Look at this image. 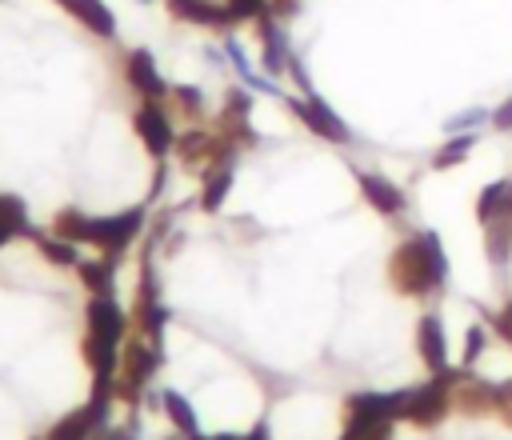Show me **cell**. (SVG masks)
Returning a JSON list of instances; mask_svg holds the SVG:
<instances>
[{"label":"cell","instance_id":"cell-22","mask_svg":"<svg viewBox=\"0 0 512 440\" xmlns=\"http://www.w3.org/2000/svg\"><path fill=\"white\" fill-rule=\"evenodd\" d=\"M472 148H476V136L472 132H452L436 152H432V168H440V172H448V168H460L468 156H472Z\"/></svg>","mask_w":512,"mask_h":440},{"label":"cell","instance_id":"cell-2","mask_svg":"<svg viewBox=\"0 0 512 440\" xmlns=\"http://www.w3.org/2000/svg\"><path fill=\"white\" fill-rule=\"evenodd\" d=\"M124 336H128V312L112 296H88L80 352H84V360L92 368V380H116Z\"/></svg>","mask_w":512,"mask_h":440},{"label":"cell","instance_id":"cell-25","mask_svg":"<svg viewBox=\"0 0 512 440\" xmlns=\"http://www.w3.org/2000/svg\"><path fill=\"white\" fill-rule=\"evenodd\" d=\"M340 440H392V420H372V416L344 412V432H340Z\"/></svg>","mask_w":512,"mask_h":440},{"label":"cell","instance_id":"cell-24","mask_svg":"<svg viewBox=\"0 0 512 440\" xmlns=\"http://www.w3.org/2000/svg\"><path fill=\"white\" fill-rule=\"evenodd\" d=\"M20 232H32V228H28V208H24L20 196L0 192V248H4L12 236H20Z\"/></svg>","mask_w":512,"mask_h":440},{"label":"cell","instance_id":"cell-38","mask_svg":"<svg viewBox=\"0 0 512 440\" xmlns=\"http://www.w3.org/2000/svg\"><path fill=\"white\" fill-rule=\"evenodd\" d=\"M192 440H228V436H192Z\"/></svg>","mask_w":512,"mask_h":440},{"label":"cell","instance_id":"cell-11","mask_svg":"<svg viewBox=\"0 0 512 440\" xmlns=\"http://www.w3.org/2000/svg\"><path fill=\"white\" fill-rule=\"evenodd\" d=\"M452 408H460L464 416H492V412H496V384L480 380L472 368H456V380H452Z\"/></svg>","mask_w":512,"mask_h":440},{"label":"cell","instance_id":"cell-6","mask_svg":"<svg viewBox=\"0 0 512 440\" xmlns=\"http://www.w3.org/2000/svg\"><path fill=\"white\" fill-rule=\"evenodd\" d=\"M156 368H160V352H156V344L152 340H128L124 344V352H120V372H116V392L128 400V404H136V396L148 388V380L156 376Z\"/></svg>","mask_w":512,"mask_h":440},{"label":"cell","instance_id":"cell-35","mask_svg":"<svg viewBox=\"0 0 512 440\" xmlns=\"http://www.w3.org/2000/svg\"><path fill=\"white\" fill-rule=\"evenodd\" d=\"M480 120H484V112H468V116H456L448 128H452V132H460V128H472V124H480Z\"/></svg>","mask_w":512,"mask_h":440},{"label":"cell","instance_id":"cell-1","mask_svg":"<svg viewBox=\"0 0 512 440\" xmlns=\"http://www.w3.org/2000/svg\"><path fill=\"white\" fill-rule=\"evenodd\" d=\"M388 284L400 296H436L448 284V256L436 232H416L408 240H400L388 256Z\"/></svg>","mask_w":512,"mask_h":440},{"label":"cell","instance_id":"cell-15","mask_svg":"<svg viewBox=\"0 0 512 440\" xmlns=\"http://www.w3.org/2000/svg\"><path fill=\"white\" fill-rule=\"evenodd\" d=\"M168 12L184 24H196V28H232V16L224 8V0H168Z\"/></svg>","mask_w":512,"mask_h":440},{"label":"cell","instance_id":"cell-16","mask_svg":"<svg viewBox=\"0 0 512 440\" xmlns=\"http://www.w3.org/2000/svg\"><path fill=\"white\" fill-rule=\"evenodd\" d=\"M80 28H88L92 36H100V40H112L116 36V16H112V8L104 4V0H56Z\"/></svg>","mask_w":512,"mask_h":440},{"label":"cell","instance_id":"cell-3","mask_svg":"<svg viewBox=\"0 0 512 440\" xmlns=\"http://www.w3.org/2000/svg\"><path fill=\"white\" fill-rule=\"evenodd\" d=\"M144 220H148V208H144V204H140V208H128V212H116V216H88L80 244H92V248H100L108 260H116V256L140 236Z\"/></svg>","mask_w":512,"mask_h":440},{"label":"cell","instance_id":"cell-17","mask_svg":"<svg viewBox=\"0 0 512 440\" xmlns=\"http://www.w3.org/2000/svg\"><path fill=\"white\" fill-rule=\"evenodd\" d=\"M260 64H264V72L268 76H284L288 72V60H292V52H288V44H284V36H280V24H276V16L272 12H264L260 20Z\"/></svg>","mask_w":512,"mask_h":440},{"label":"cell","instance_id":"cell-29","mask_svg":"<svg viewBox=\"0 0 512 440\" xmlns=\"http://www.w3.org/2000/svg\"><path fill=\"white\" fill-rule=\"evenodd\" d=\"M484 348H488V332L476 324V328H468V336H464V352H460V368H472L480 356H484Z\"/></svg>","mask_w":512,"mask_h":440},{"label":"cell","instance_id":"cell-36","mask_svg":"<svg viewBox=\"0 0 512 440\" xmlns=\"http://www.w3.org/2000/svg\"><path fill=\"white\" fill-rule=\"evenodd\" d=\"M228 440H272V436H268V428H264V424H256L252 432H244V436H228Z\"/></svg>","mask_w":512,"mask_h":440},{"label":"cell","instance_id":"cell-18","mask_svg":"<svg viewBox=\"0 0 512 440\" xmlns=\"http://www.w3.org/2000/svg\"><path fill=\"white\" fill-rule=\"evenodd\" d=\"M232 180H236V156L212 164L208 172H200V208L204 212H220L228 192H232Z\"/></svg>","mask_w":512,"mask_h":440},{"label":"cell","instance_id":"cell-8","mask_svg":"<svg viewBox=\"0 0 512 440\" xmlns=\"http://www.w3.org/2000/svg\"><path fill=\"white\" fill-rule=\"evenodd\" d=\"M164 320H168V308L160 304V280H156V268H152V264H144V268H140V284H136L132 324L140 328V336H148L152 344H160Z\"/></svg>","mask_w":512,"mask_h":440},{"label":"cell","instance_id":"cell-31","mask_svg":"<svg viewBox=\"0 0 512 440\" xmlns=\"http://www.w3.org/2000/svg\"><path fill=\"white\" fill-rule=\"evenodd\" d=\"M496 416L512 428V380H500L496 384Z\"/></svg>","mask_w":512,"mask_h":440},{"label":"cell","instance_id":"cell-20","mask_svg":"<svg viewBox=\"0 0 512 440\" xmlns=\"http://www.w3.org/2000/svg\"><path fill=\"white\" fill-rule=\"evenodd\" d=\"M80 272V284L88 288V296H112V288H116V272H112V260L104 256V260H80L76 264Z\"/></svg>","mask_w":512,"mask_h":440},{"label":"cell","instance_id":"cell-28","mask_svg":"<svg viewBox=\"0 0 512 440\" xmlns=\"http://www.w3.org/2000/svg\"><path fill=\"white\" fill-rule=\"evenodd\" d=\"M84 224H88V216H84L80 208H60V212L52 216L48 232H52V236H60V240H72V244H80V236H84Z\"/></svg>","mask_w":512,"mask_h":440},{"label":"cell","instance_id":"cell-21","mask_svg":"<svg viewBox=\"0 0 512 440\" xmlns=\"http://www.w3.org/2000/svg\"><path fill=\"white\" fill-rule=\"evenodd\" d=\"M484 256L492 264H508L512 260V216H500V220L484 224Z\"/></svg>","mask_w":512,"mask_h":440},{"label":"cell","instance_id":"cell-32","mask_svg":"<svg viewBox=\"0 0 512 440\" xmlns=\"http://www.w3.org/2000/svg\"><path fill=\"white\" fill-rule=\"evenodd\" d=\"M492 332H496L504 344L512 340V300H504V304H500V312L492 316Z\"/></svg>","mask_w":512,"mask_h":440},{"label":"cell","instance_id":"cell-4","mask_svg":"<svg viewBox=\"0 0 512 440\" xmlns=\"http://www.w3.org/2000/svg\"><path fill=\"white\" fill-rule=\"evenodd\" d=\"M452 380H456V368L408 388V408H404V420L416 424V428H436L448 412H452Z\"/></svg>","mask_w":512,"mask_h":440},{"label":"cell","instance_id":"cell-39","mask_svg":"<svg viewBox=\"0 0 512 440\" xmlns=\"http://www.w3.org/2000/svg\"><path fill=\"white\" fill-rule=\"evenodd\" d=\"M508 344H512V340H508Z\"/></svg>","mask_w":512,"mask_h":440},{"label":"cell","instance_id":"cell-33","mask_svg":"<svg viewBox=\"0 0 512 440\" xmlns=\"http://www.w3.org/2000/svg\"><path fill=\"white\" fill-rule=\"evenodd\" d=\"M488 124H492L496 132H512V96H508V100L488 116Z\"/></svg>","mask_w":512,"mask_h":440},{"label":"cell","instance_id":"cell-37","mask_svg":"<svg viewBox=\"0 0 512 440\" xmlns=\"http://www.w3.org/2000/svg\"><path fill=\"white\" fill-rule=\"evenodd\" d=\"M96 440H136V436H128V432H104V436H96Z\"/></svg>","mask_w":512,"mask_h":440},{"label":"cell","instance_id":"cell-19","mask_svg":"<svg viewBox=\"0 0 512 440\" xmlns=\"http://www.w3.org/2000/svg\"><path fill=\"white\" fill-rule=\"evenodd\" d=\"M508 192H512V180H492L480 188L476 196V220L480 224H492L500 216H508Z\"/></svg>","mask_w":512,"mask_h":440},{"label":"cell","instance_id":"cell-34","mask_svg":"<svg viewBox=\"0 0 512 440\" xmlns=\"http://www.w3.org/2000/svg\"><path fill=\"white\" fill-rule=\"evenodd\" d=\"M296 8H300V0H268V12L280 16V20H288Z\"/></svg>","mask_w":512,"mask_h":440},{"label":"cell","instance_id":"cell-13","mask_svg":"<svg viewBox=\"0 0 512 440\" xmlns=\"http://www.w3.org/2000/svg\"><path fill=\"white\" fill-rule=\"evenodd\" d=\"M416 352L424 360V368L432 376L448 372V336H444V320L436 312H424L416 324Z\"/></svg>","mask_w":512,"mask_h":440},{"label":"cell","instance_id":"cell-14","mask_svg":"<svg viewBox=\"0 0 512 440\" xmlns=\"http://www.w3.org/2000/svg\"><path fill=\"white\" fill-rule=\"evenodd\" d=\"M356 188L368 200V208L380 212V216H400L408 208V196L400 192V184H392L380 172H356Z\"/></svg>","mask_w":512,"mask_h":440},{"label":"cell","instance_id":"cell-12","mask_svg":"<svg viewBox=\"0 0 512 440\" xmlns=\"http://www.w3.org/2000/svg\"><path fill=\"white\" fill-rule=\"evenodd\" d=\"M124 80H128V88H132L140 100H164V96H168V84H164V76L156 72V60H152L148 48L128 52V60H124Z\"/></svg>","mask_w":512,"mask_h":440},{"label":"cell","instance_id":"cell-30","mask_svg":"<svg viewBox=\"0 0 512 440\" xmlns=\"http://www.w3.org/2000/svg\"><path fill=\"white\" fill-rule=\"evenodd\" d=\"M224 8L232 16V24H240V20H260L268 12V0H224Z\"/></svg>","mask_w":512,"mask_h":440},{"label":"cell","instance_id":"cell-9","mask_svg":"<svg viewBox=\"0 0 512 440\" xmlns=\"http://www.w3.org/2000/svg\"><path fill=\"white\" fill-rule=\"evenodd\" d=\"M216 132H220L224 140H232L236 148H252V144L260 140L256 128H252V96H248L244 88H228L224 108H220V116H216Z\"/></svg>","mask_w":512,"mask_h":440},{"label":"cell","instance_id":"cell-26","mask_svg":"<svg viewBox=\"0 0 512 440\" xmlns=\"http://www.w3.org/2000/svg\"><path fill=\"white\" fill-rule=\"evenodd\" d=\"M32 240H36V252H40L48 264H60V268H76V264H80V252H76L72 240H60V236H52V232H36Z\"/></svg>","mask_w":512,"mask_h":440},{"label":"cell","instance_id":"cell-23","mask_svg":"<svg viewBox=\"0 0 512 440\" xmlns=\"http://www.w3.org/2000/svg\"><path fill=\"white\" fill-rule=\"evenodd\" d=\"M160 400H164V416L172 420V428H176L184 440L200 436V420H196V408H192V404H188L180 392H164Z\"/></svg>","mask_w":512,"mask_h":440},{"label":"cell","instance_id":"cell-7","mask_svg":"<svg viewBox=\"0 0 512 440\" xmlns=\"http://www.w3.org/2000/svg\"><path fill=\"white\" fill-rule=\"evenodd\" d=\"M132 128L136 136L144 140L148 156L156 160H168L172 148H176V128H172V116L164 108V100H140L136 112H132Z\"/></svg>","mask_w":512,"mask_h":440},{"label":"cell","instance_id":"cell-10","mask_svg":"<svg viewBox=\"0 0 512 440\" xmlns=\"http://www.w3.org/2000/svg\"><path fill=\"white\" fill-rule=\"evenodd\" d=\"M292 112H296V120L312 132V136H320V140H328V144H348V124L332 112V104L328 100H320V96H300V100H292Z\"/></svg>","mask_w":512,"mask_h":440},{"label":"cell","instance_id":"cell-27","mask_svg":"<svg viewBox=\"0 0 512 440\" xmlns=\"http://www.w3.org/2000/svg\"><path fill=\"white\" fill-rule=\"evenodd\" d=\"M184 120H200L204 112H208V104H204V96H200V88H192V84H176V88H168V96H164Z\"/></svg>","mask_w":512,"mask_h":440},{"label":"cell","instance_id":"cell-5","mask_svg":"<svg viewBox=\"0 0 512 440\" xmlns=\"http://www.w3.org/2000/svg\"><path fill=\"white\" fill-rule=\"evenodd\" d=\"M176 160L184 164V168H192V172H208L212 164H220V160H232L236 156V144L232 140H224L216 128H200V124H192V128H184V132H176Z\"/></svg>","mask_w":512,"mask_h":440}]
</instances>
